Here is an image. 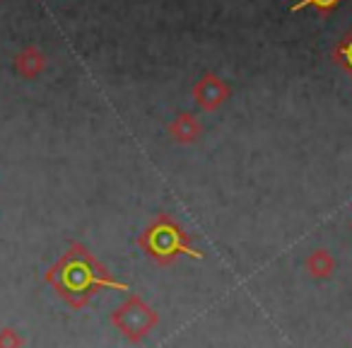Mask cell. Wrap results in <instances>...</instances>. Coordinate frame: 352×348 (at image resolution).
<instances>
[{
	"label": "cell",
	"mask_w": 352,
	"mask_h": 348,
	"mask_svg": "<svg viewBox=\"0 0 352 348\" xmlns=\"http://www.w3.org/2000/svg\"><path fill=\"white\" fill-rule=\"evenodd\" d=\"M307 271L309 276H314L318 280L331 278L333 271H336V259H333V254L328 249H314L307 256Z\"/></svg>",
	"instance_id": "1"
},
{
	"label": "cell",
	"mask_w": 352,
	"mask_h": 348,
	"mask_svg": "<svg viewBox=\"0 0 352 348\" xmlns=\"http://www.w3.org/2000/svg\"><path fill=\"white\" fill-rule=\"evenodd\" d=\"M342 0H302V3H297L294 6V10H299V8H307V6H311V8H316L318 12H323V15H328V12H333L338 6H340Z\"/></svg>",
	"instance_id": "3"
},
{
	"label": "cell",
	"mask_w": 352,
	"mask_h": 348,
	"mask_svg": "<svg viewBox=\"0 0 352 348\" xmlns=\"http://www.w3.org/2000/svg\"><path fill=\"white\" fill-rule=\"evenodd\" d=\"M350 227H352V225H350Z\"/></svg>",
	"instance_id": "4"
},
{
	"label": "cell",
	"mask_w": 352,
	"mask_h": 348,
	"mask_svg": "<svg viewBox=\"0 0 352 348\" xmlns=\"http://www.w3.org/2000/svg\"><path fill=\"white\" fill-rule=\"evenodd\" d=\"M333 61H336L342 70H347V73L352 75V30L347 32L340 39V44L333 49Z\"/></svg>",
	"instance_id": "2"
}]
</instances>
